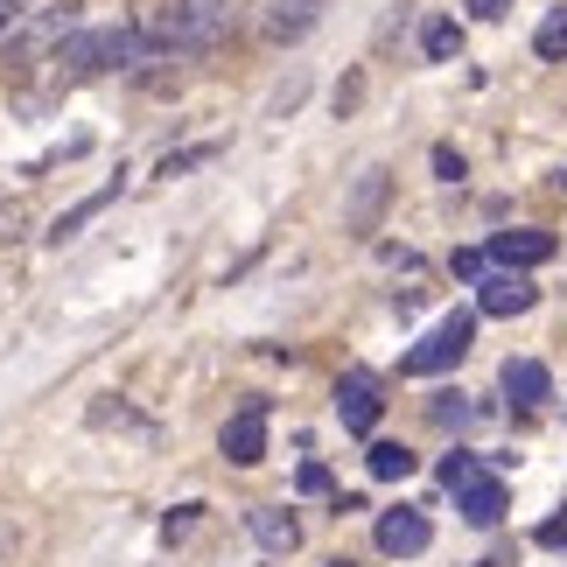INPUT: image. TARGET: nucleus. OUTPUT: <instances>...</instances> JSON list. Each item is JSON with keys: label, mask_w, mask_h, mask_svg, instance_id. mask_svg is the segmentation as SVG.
Masks as SVG:
<instances>
[{"label": "nucleus", "mask_w": 567, "mask_h": 567, "mask_svg": "<svg viewBox=\"0 0 567 567\" xmlns=\"http://www.w3.org/2000/svg\"><path fill=\"white\" fill-rule=\"evenodd\" d=\"M155 35L147 21H120V29H92V35H71L56 50V78H99V71H134V63H155Z\"/></svg>", "instance_id": "nucleus-1"}, {"label": "nucleus", "mask_w": 567, "mask_h": 567, "mask_svg": "<svg viewBox=\"0 0 567 567\" xmlns=\"http://www.w3.org/2000/svg\"><path fill=\"white\" fill-rule=\"evenodd\" d=\"M147 35L155 50L168 56H196V50H217L231 35V0H168L162 14H147Z\"/></svg>", "instance_id": "nucleus-2"}, {"label": "nucleus", "mask_w": 567, "mask_h": 567, "mask_svg": "<svg viewBox=\"0 0 567 567\" xmlns=\"http://www.w3.org/2000/svg\"><path fill=\"white\" fill-rule=\"evenodd\" d=\"M470 343H476V316L455 309V316H442L421 343H413L400 372H406V379H434V372H449V364H463V358H470Z\"/></svg>", "instance_id": "nucleus-3"}, {"label": "nucleus", "mask_w": 567, "mask_h": 567, "mask_svg": "<svg viewBox=\"0 0 567 567\" xmlns=\"http://www.w3.org/2000/svg\"><path fill=\"white\" fill-rule=\"evenodd\" d=\"M217 449H225L238 470H252L259 455H267V400H246V406H238L231 421H225V434H217Z\"/></svg>", "instance_id": "nucleus-4"}, {"label": "nucleus", "mask_w": 567, "mask_h": 567, "mask_svg": "<svg viewBox=\"0 0 567 567\" xmlns=\"http://www.w3.org/2000/svg\"><path fill=\"white\" fill-rule=\"evenodd\" d=\"M379 379L372 372H351V379H337V421L351 427V434H372L379 427Z\"/></svg>", "instance_id": "nucleus-5"}, {"label": "nucleus", "mask_w": 567, "mask_h": 567, "mask_svg": "<svg viewBox=\"0 0 567 567\" xmlns=\"http://www.w3.org/2000/svg\"><path fill=\"white\" fill-rule=\"evenodd\" d=\"M427 539H434V526H427V512H413V505H400V512H385V518H379V547H385L392 560L427 554Z\"/></svg>", "instance_id": "nucleus-6"}, {"label": "nucleus", "mask_w": 567, "mask_h": 567, "mask_svg": "<svg viewBox=\"0 0 567 567\" xmlns=\"http://www.w3.org/2000/svg\"><path fill=\"white\" fill-rule=\"evenodd\" d=\"M476 288H484V295H476V301H484V316H526L533 301H539V288H533L526 274H512V267L484 274V280H476Z\"/></svg>", "instance_id": "nucleus-7"}, {"label": "nucleus", "mask_w": 567, "mask_h": 567, "mask_svg": "<svg viewBox=\"0 0 567 567\" xmlns=\"http://www.w3.org/2000/svg\"><path fill=\"white\" fill-rule=\"evenodd\" d=\"M491 259H497V267H512V274H533V267H547V259H554V231H497L491 238Z\"/></svg>", "instance_id": "nucleus-8"}, {"label": "nucleus", "mask_w": 567, "mask_h": 567, "mask_svg": "<svg viewBox=\"0 0 567 567\" xmlns=\"http://www.w3.org/2000/svg\"><path fill=\"white\" fill-rule=\"evenodd\" d=\"M505 505H512V497H505V484H497L491 470L476 476V484H463V491H455V512H463L470 526H497V518H505Z\"/></svg>", "instance_id": "nucleus-9"}, {"label": "nucleus", "mask_w": 567, "mask_h": 567, "mask_svg": "<svg viewBox=\"0 0 567 567\" xmlns=\"http://www.w3.org/2000/svg\"><path fill=\"white\" fill-rule=\"evenodd\" d=\"M316 21H322V0H274L259 29H267V42H301Z\"/></svg>", "instance_id": "nucleus-10"}, {"label": "nucleus", "mask_w": 567, "mask_h": 567, "mask_svg": "<svg viewBox=\"0 0 567 567\" xmlns=\"http://www.w3.org/2000/svg\"><path fill=\"white\" fill-rule=\"evenodd\" d=\"M497 379H505V392H512L518 406H547V400H554V372H547L539 358H512Z\"/></svg>", "instance_id": "nucleus-11"}, {"label": "nucleus", "mask_w": 567, "mask_h": 567, "mask_svg": "<svg viewBox=\"0 0 567 567\" xmlns=\"http://www.w3.org/2000/svg\"><path fill=\"white\" fill-rule=\"evenodd\" d=\"M246 533H252L267 554H295V547H301V526H295V512H280V505H259V512H246Z\"/></svg>", "instance_id": "nucleus-12"}, {"label": "nucleus", "mask_w": 567, "mask_h": 567, "mask_svg": "<svg viewBox=\"0 0 567 567\" xmlns=\"http://www.w3.org/2000/svg\"><path fill=\"white\" fill-rule=\"evenodd\" d=\"M113 196H120V183H105L99 196H84V204H71V210H63V217H56V225H50V238H56V246H63V238H71L78 225H92V217H99L105 204H113Z\"/></svg>", "instance_id": "nucleus-13"}, {"label": "nucleus", "mask_w": 567, "mask_h": 567, "mask_svg": "<svg viewBox=\"0 0 567 567\" xmlns=\"http://www.w3.org/2000/svg\"><path fill=\"white\" fill-rule=\"evenodd\" d=\"M421 50H427V63H449L455 50H463V29H455L449 14H434L427 29H421Z\"/></svg>", "instance_id": "nucleus-14"}, {"label": "nucleus", "mask_w": 567, "mask_h": 567, "mask_svg": "<svg viewBox=\"0 0 567 567\" xmlns=\"http://www.w3.org/2000/svg\"><path fill=\"white\" fill-rule=\"evenodd\" d=\"M372 476H379V484H406V476H413V449L379 442V449H372Z\"/></svg>", "instance_id": "nucleus-15"}, {"label": "nucleus", "mask_w": 567, "mask_h": 567, "mask_svg": "<svg viewBox=\"0 0 567 567\" xmlns=\"http://www.w3.org/2000/svg\"><path fill=\"white\" fill-rule=\"evenodd\" d=\"M533 50L547 56V63H560L567 56V8H554L547 21H539V35H533Z\"/></svg>", "instance_id": "nucleus-16"}, {"label": "nucleus", "mask_w": 567, "mask_h": 567, "mask_svg": "<svg viewBox=\"0 0 567 567\" xmlns=\"http://www.w3.org/2000/svg\"><path fill=\"white\" fill-rule=\"evenodd\" d=\"M476 476H484V455H470V449H455V455H449V463H442V491L455 497V491H463V484H476Z\"/></svg>", "instance_id": "nucleus-17"}, {"label": "nucleus", "mask_w": 567, "mask_h": 567, "mask_svg": "<svg viewBox=\"0 0 567 567\" xmlns=\"http://www.w3.org/2000/svg\"><path fill=\"white\" fill-rule=\"evenodd\" d=\"M379 204H385V176L372 168V176H364V189H358V204H351V225H372Z\"/></svg>", "instance_id": "nucleus-18"}, {"label": "nucleus", "mask_w": 567, "mask_h": 567, "mask_svg": "<svg viewBox=\"0 0 567 567\" xmlns=\"http://www.w3.org/2000/svg\"><path fill=\"white\" fill-rule=\"evenodd\" d=\"M434 421H442V427H470L476 406L463 400V392H442V400H434Z\"/></svg>", "instance_id": "nucleus-19"}, {"label": "nucleus", "mask_w": 567, "mask_h": 567, "mask_svg": "<svg viewBox=\"0 0 567 567\" xmlns=\"http://www.w3.org/2000/svg\"><path fill=\"white\" fill-rule=\"evenodd\" d=\"M434 176H442V183H463V155H455V147H434Z\"/></svg>", "instance_id": "nucleus-20"}, {"label": "nucleus", "mask_w": 567, "mask_h": 567, "mask_svg": "<svg viewBox=\"0 0 567 567\" xmlns=\"http://www.w3.org/2000/svg\"><path fill=\"white\" fill-rule=\"evenodd\" d=\"M217 155V147H189V155H168L162 162V176H183V168H196V162H210Z\"/></svg>", "instance_id": "nucleus-21"}, {"label": "nucleus", "mask_w": 567, "mask_h": 567, "mask_svg": "<svg viewBox=\"0 0 567 567\" xmlns=\"http://www.w3.org/2000/svg\"><path fill=\"white\" fill-rule=\"evenodd\" d=\"M196 512H204V505H176V512H168V526H162V533H168V539H183V533L196 526Z\"/></svg>", "instance_id": "nucleus-22"}, {"label": "nucleus", "mask_w": 567, "mask_h": 567, "mask_svg": "<svg viewBox=\"0 0 567 567\" xmlns=\"http://www.w3.org/2000/svg\"><path fill=\"white\" fill-rule=\"evenodd\" d=\"M505 8H512V0H470V14H476V21H505Z\"/></svg>", "instance_id": "nucleus-23"}, {"label": "nucleus", "mask_w": 567, "mask_h": 567, "mask_svg": "<svg viewBox=\"0 0 567 567\" xmlns=\"http://www.w3.org/2000/svg\"><path fill=\"white\" fill-rule=\"evenodd\" d=\"M301 491H309V497H316V491H330V470L309 463V470H301Z\"/></svg>", "instance_id": "nucleus-24"}, {"label": "nucleus", "mask_w": 567, "mask_h": 567, "mask_svg": "<svg viewBox=\"0 0 567 567\" xmlns=\"http://www.w3.org/2000/svg\"><path fill=\"white\" fill-rule=\"evenodd\" d=\"M539 547H567V518H547V526H539Z\"/></svg>", "instance_id": "nucleus-25"}, {"label": "nucleus", "mask_w": 567, "mask_h": 567, "mask_svg": "<svg viewBox=\"0 0 567 567\" xmlns=\"http://www.w3.org/2000/svg\"><path fill=\"white\" fill-rule=\"evenodd\" d=\"M8 21H21V0H0V29H8Z\"/></svg>", "instance_id": "nucleus-26"}, {"label": "nucleus", "mask_w": 567, "mask_h": 567, "mask_svg": "<svg viewBox=\"0 0 567 567\" xmlns=\"http://www.w3.org/2000/svg\"><path fill=\"white\" fill-rule=\"evenodd\" d=\"M476 567H505V560H476Z\"/></svg>", "instance_id": "nucleus-27"}, {"label": "nucleus", "mask_w": 567, "mask_h": 567, "mask_svg": "<svg viewBox=\"0 0 567 567\" xmlns=\"http://www.w3.org/2000/svg\"><path fill=\"white\" fill-rule=\"evenodd\" d=\"M330 567H351V560H330Z\"/></svg>", "instance_id": "nucleus-28"}]
</instances>
